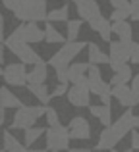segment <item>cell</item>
Masks as SVG:
<instances>
[{"label":"cell","instance_id":"cell-11","mask_svg":"<svg viewBox=\"0 0 139 152\" xmlns=\"http://www.w3.org/2000/svg\"><path fill=\"white\" fill-rule=\"evenodd\" d=\"M77 14H79V18L83 19V21H93L95 18H99V15H102L101 14V6H99V2L97 0H79L77 4Z\"/></svg>","mask_w":139,"mask_h":152},{"label":"cell","instance_id":"cell-2","mask_svg":"<svg viewBox=\"0 0 139 152\" xmlns=\"http://www.w3.org/2000/svg\"><path fill=\"white\" fill-rule=\"evenodd\" d=\"M12 14L19 21H46V0H15Z\"/></svg>","mask_w":139,"mask_h":152},{"label":"cell","instance_id":"cell-47","mask_svg":"<svg viewBox=\"0 0 139 152\" xmlns=\"http://www.w3.org/2000/svg\"><path fill=\"white\" fill-rule=\"evenodd\" d=\"M54 152H56V150H54Z\"/></svg>","mask_w":139,"mask_h":152},{"label":"cell","instance_id":"cell-9","mask_svg":"<svg viewBox=\"0 0 139 152\" xmlns=\"http://www.w3.org/2000/svg\"><path fill=\"white\" fill-rule=\"evenodd\" d=\"M68 102L75 108H85L91 106V89L89 85H74L68 91Z\"/></svg>","mask_w":139,"mask_h":152},{"label":"cell","instance_id":"cell-30","mask_svg":"<svg viewBox=\"0 0 139 152\" xmlns=\"http://www.w3.org/2000/svg\"><path fill=\"white\" fill-rule=\"evenodd\" d=\"M129 48H132V58H129L132 66H139V42L129 41Z\"/></svg>","mask_w":139,"mask_h":152},{"label":"cell","instance_id":"cell-7","mask_svg":"<svg viewBox=\"0 0 139 152\" xmlns=\"http://www.w3.org/2000/svg\"><path fill=\"white\" fill-rule=\"evenodd\" d=\"M27 73L29 71L25 69V64L18 62V64H8V66L2 67V79L4 83L12 87H23L27 85Z\"/></svg>","mask_w":139,"mask_h":152},{"label":"cell","instance_id":"cell-23","mask_svg":"<svg viewBox=\"0 0 139 152\" xmlns=\"http://www.w3.org/2000/svg\"><path fill=\"white\" fill-rule=\"evenodd\" d=\"M45 133H46V129H43V127H29V129H25V133H23L25 146H31L35 141H39Z\"/></svg>","mask_w":139,"mask_h":152},{"label":"cell","instance_id":"cell-24","mask_svg":"<svg viewBox=\"0 0 139 152\" xmlns=\"http://www.w3.org/2000/svg\"><path fill=\"white\" fill-rule=\"evenodd\" d=\"M83 19H70L66 21V29H68V41H77V35L81 31Z\"/></svg>","mask_w":139,"mask_h":152},{"label":"cell","instance_id":"cell-32","mask_svg":"<svg viewBox=\"0 0 139 152\" xmlns=\"http://www.w3.org/2000/svg\"><path fill=\"white\" fill-rule=\"evenodd\" d=\"M87 77H89L91 81L102 79V77H101V67H99L97 64H91V66H89V71H87Z\"/></svg>","mask_w":139,"mask_h":152},{"label":"cell","instance_id":"cell-4","mask_svg":"<svg viewBox=\"0 0 139 152\" xmlns=\"http://www.w3.org/2000/svg\"><path fill=\"white\" fill-rule=\"evenodd\" d=\"M85 46L87 45H85V42H81V41H68V42H64V46H62V48L58 50L52 58H50L49 64L54 67V71L68 69V67L71 66V62L75 60V56L85 48Z\"/></svg>","mask_w":139,"mask_h":152},{"label":"cell","instance_id":"cell-46","mask_svg":"<svg viewBox=\"0 0 139 152\" xmlns=\"http://www.w3.org/2000/svg\"><path fill=\"white\" fill-rule=\"evenodd\" d=\"M132 2H137V0H132Z\"/></svg>","mask_w":139,"mask_h":152},{"label":"cell","instance_id":"cell-34","mask_svg":"<svg viewBox=\"0 0 139 152\" xmlns=\"http://www.w3.org/2000/svg\"><path fill=\"white\" fill-rule=\"evenodd\" d=\"M132 21H139V0L137 2H132Z\"/></svg>","mask_w":139,"mask_h":152},{"label":"cell","instance_id":"cell-17","mask_svg":"<svg viewBox=\"0 0 139 152\" xmlns=\"http://www.w3.org/2000/svg\"><path fill=\"white\" fill-rule=\"evenodd\" d=\"M132 66L129 64H124L118 71H114V77L110 79V85L116 87V85H128V81H132Z\"/></svg>","mask_w":139,"mask_h":152},{"label":"cell","instance_id":"cell-45","mask_svg":"<svg viewBox=\"0 0 139 152\" xmlns=\"http://www.w3.org/2000/svg\"><path fill=\"white\" fill-rule=\"evenodd\" d=\"M110 152H118V150H114V148H112V150H110Z\"/></svg>","mask_w":139,"mask_h":152},{"label":"cell","instance_id":"cell-18","mask_svg":"<svg viewBox=\"0 0 139 152\" xmlns=\"http://www.w3.org/2000/svg\"><path fill=\"white\" fill-rule=\"evenodd\" d=\"M112 33H116L120 41H126V42L133 41V39H132V35H133L132 25H129L126 19H124V21H112Z\"/></svg>","mask_w":139,"mask_h":152},{"label":"cell","instance_id":"cell-40","mask_svg":"<svg viewBox=\"0 0 139 152\" xmlns=\"http://www.w3.org/2000/svg\"><path fill=\"white\" fill-rule=\"evenodd\" d=\"M133 129H139V115H133Z\"/></svg>","mask_w":139,"mask_h":152},{"label":"cell","instance_id":"cell-1","mask_svg":"<svg viewBox=\"0 0 139 152\" xmlns=\"http://www.w3.org/2000/svg\"><path fill=\"white\" fill-rule=\"evenodd\" d=\"M129 131H133V112L126 110L112 125L104 127V129L101 131L95 148L97 150H112Z\"/></svg>","mask_w":139,"mask_h":152},{"label":"cell","instance_id":"cell-16","mask_svg":"<svg viewBox=\"0 0 139 152\" xmlns=\"http://www.w3.org/2000/svg\"><path fill=\"white\" fill-rule=\"evenodd\" d=\"M132 94H133V91H132V87H128V85L112 87V96L126 108H132Z\"/></svg>","mask_w":139,"mask_h":152},{"label":"cell","instance_id":"cell-22","mask_svg":"<svg viewBox=\"0 0 139 152\" xmlns=\"http://www.w3.org/2000/svg\"><path fill=\"white\" fill-rule=\"evenodd\" d=\"M27 89H29V93L33 94V96L37 98L39 102H41V104H45V106L49 104V100H50V98H52V96H50V93H49V89H46V85H45V83H39V85H31V83H29V85H27Z\"/></svg>","mask_w":139,"mask_h":152},{"label":"cell","instance_id":"cell-10","mask_svg":"<svg viewBox=\"0 0 139 152\" xmlns=\"http://www.w3.org/2000/svg\"><path fill=\"white\" fill-rule=\"evenodd\" d=\"M70 137L75 139V141H87L91 137V125L83 115H75V118L70 119Z\"/></svg>","mask_w":139,"mask_h":152},{"label":"cell","instance_id":"cell-25","mask_svg":"<svg viewBox=\"0 0 139 152\" xmlns=\"http://www.w3.org/2000/svg\"><path fill=\"white\" fill-rule=\"evenodd\" d=\"M46 21H68V6H62V8H56V10L49 12L46 15Z\"/></svg>","mask_w":139,"mask_h":152},{"label":"cell","instance_id":"cell-33","mask_svg":"<svg viewBox=\"0 0 139 152\" xmlns=\"http://www.w3.org/2000/svg\"><path fill=\"white\" fill-rule=\"evenodd\" d=\"M126 18H129L128 14H124V12H116L112 10V14H110V21H124Z\"/></svg>","mask_w":139,"mask_h":152},{"label":"cell","instance_id":"cell-35","mask_svg":"<svg viewBox=\"0 0 139 152\" xmlns=\"http://www.w3.org/2000/svg\"><path fill=\"white\" fill-rule=\"evenodd\" d=\"M132 148L133 150H139V133L135 129L132 131Z\"/></svg>","mask_w":139,"mask_h":152},{"label":"cell","instance_id":"cell-31","mask_svg":"<svg viewBox=\"0 0 139 152\" xmlns=\"http://www.w3.org/2000/svg\"><path fill=\"white\" fill-rule=\"evenodd\" d=\"M68 83H58L56 87H54V91L50 93V96L52 98H58V96H64V94H68Z\"/></svg>","mask_w":139,"mask_h":152},{"label":"cell","instance_id":"cell-21","mask_svg":"<svg viewBox=\"0 0 139 152\" xmlns=\"http://www.w3.org/2000/svg\"><path fill=\"white\" fill-rule=\"evenodd\" d=\"M87 50H89V64H97V66L99 64H110V56H106L95 42H89Z\"/></svg>","mask_w":139,"mask_h":152},{"label":"cell","instance_id":"cell-20","mask_svg":"<svg viewBox=\"0 0 139 152\" xmlns=\"http://www.w3.org/2000/svg\"><path fill=\"white\" fill-rule=\"evenodd\" d=\"M45 41L49 42V45H64V42H68L64 39V35H62L50 21H46V27H45Z\"/></svg>","mask_w":139,"mask_h":152},{"label":"cell","instance_id":"cell-14","mask_svg":"<svg viewBox=\"0 0 139 152\" xmlns=\"http://www.w3.org/2000/svg\"><path fill=\"white\" fill-rule=\"evenodd\" d=\"M46 77H49V67H46V64L43 62H39V64H35L33 66V69L27 73V85H39V83H45L46 81Z\"/></svg>","mask_w":139,"mask_h":152},{"label":"cell","instance_id":"cell-6","mask_svg":"<svg viewBox=\"0 0 139 152\" xmlns=\"http://www.w3.org/2000/svg\"><path fill=\"white\" fill-rule=\"evenodd\" d=\"M110 69L112 71H118L124 64L129 62L132 58V48H129V42L126 41H110Z\"/></svg>","mask_w":139,"mask_h":152},{"label":"cell","instance_id":"cell-44","mask_svg":"<svg viewBox=\"0 0 139 152\" xmlns=\"http://www.w3.org/2000/svg\"><path fill=\"white\" fill-rule=\"evenodd\" d=\"M70 2H75V4H77V2H79V0H70Z\"/></svg>","mask_w":139,"mask_h":152},{"label":"cell","instance_id":"cell-29","mask_svg":"<svg viewBox=\"0 0 139 152\" xmlns=\"http://www.w3.org/2000/svg\"><path fill=\"white\" fill-rule=\"evenodd\" d=\"M46 121H49V127H56L60 125V118H58V112L54 110V108L49 106V110H46Z\"/></svg>","mask_w":139,"mask_h":152},{"label":"cell","instance_id":"cell-5","mask_svg":"<svg viewBox=\"0 0 139 152\" xmlns=\"http://www.w3.org/2000/svg\"><path fill=\"white\" fill-rule=\"evenodd\" d=\"M46 137V150L50 152H62V150H70V129L64 125H56V127H49L45 133Z\"/></svg>","mask_w":139,"mask_h":152},{"label":"cell","instance_id":"cell-41","mask_svg":"<svg viewBox=\"0 0 139 152\" xmlns=\"http://www.w3.org/2000/svg\"><path fill=\"white\" fill-rule=\"evenodd\" d=\"M68 152H91V150H87V148H70Z\"/></svg>","mask_w":139,"mask_h":152},{"label":"cell","instance_id":"cell-37","mask_svg":"<svg viewBox=\"0 0 139 152\" xmlns=\"http://www.w3.org/2000/svg\"><path fill=\"white\" fill-rule=\"evenodd\" d=\"M132 89L133 91H139V73L133 75V79H132Z\"/></svg>","mask_w":139,"mask_h":152},{"label":"cell","instance_id":"cell-43","mask_svg":"<svg viewBox=\"0 0 139 152\" xmlns=\"http://www.w3.org/2000/svg\"><path fill=\"white\" fill-rule=\"evenodd\" d=\"M126 152H133V148H128V150H126Z\"/></svg>","mask_w":139,"mask_h":152},{"label":"cell","instance_id":"cell-15","mask_svg":"<svg viewBox=\"0 0 139 152\" xmlns=\"http://www.w3.org/2000/svg\"><path fill=\"white\" fill-rule=\"evenodd\" d=\"M45 41V29H39L37 21H27L25 23V42L35 45V42Z\"/></svg>","mask_w":139,"mask_h":152},{"label":"cell","instance_id":"cell-19","mask_svg":"<svg viewBox=\"0 0 139 152\" xmlns=\"http://www.w3.org/2000/svg\"><path fill=\"white\" fill-rule=\"evenodd\" d=\"M0 106L2 108H21L23 104L12 91H8V87H2L0 89Z\"/></svg>","mask_w":139,"mask_h":152},{"label":"cell","instance_id":"cell-28","mask_svg":"<svg viewBox=\"0 0 139 152\" xmlns=\"http://www.w3.org/2000/svg\"><path fill=\"white\" fill-rule=\"evenodd\" d=\"M18 145H21V142H19L18 139H15V137H14V135H12V133H10V131H8V129L4 131V150L8 152V150L15 148V146H18Z\"/></svg>","mask_w":139,"mask_h":152},{"label":"cell","instance_id":"cell-8","mask_svg":"<svg viewBox=\"0 0 139 152\" xmlns=\"http://www.w3.org/2000/svg\"><path fill=\"white\" fill-rule=\"evenodd\" d=\"M12 50V54L18 56V60L25 66H35V64L41 62L39 54L29 46V42H10V45H4Z\"/></svg>","mask_w":139,"mask_h":152},{"label":"cell","instance_id":"cell-36","mask_svg":"<svg viewBox=\"0 0 139 152\" xmlns=\"http://www.w3.org/2000/svg\"><path fill=\"white\" fill-rule=\"evenodd\" d=\"M133 91V89H132ZM139 104V91H133V94H132V108L133 106H137Z\"/></svg>","mask_w":139,"mask_h":152},{"label":"cell","instance_id":"cell-42","mask_svg":"<svg viewBox=\"0 0 139 152\" xmlns=\"http://www.w3.org/2000/svg\"><path fill=\"white\" fill-rule=\"evenodd\" d=\"M29 152H50V150H46V148H31Z\"/></svg>","mask_w":139,"mask_h":152},{"label":"cell","instance_id":"cell-38","mask_svg":"<svg viewBox=\"0 0 139 152\" xmlns=\"http://www.w3.org/2000/svg\"><path fill=\"white\" fill-rule=\"evenodd\" d=\"M4 152H6V150H4ZM8 152H29V150H27V146H23V145H18L15 148H12V150H8Z\"/></svg>","mask_w":139,"mask_h":152},{"label":"cell","instance_id":"cell-12","mask_svg":"<svg viewBox=\"0 0 139 152\" xmlns=\"http://www.w3.org/2000/svg\"><path fill=\"white\" fill-rule=\"evenodd\" d=\"M89 89L91 94L101 98V104H110V98H112V85L102 79H97V81H91L89 79Z\"/></svg>","mask_w":139,"mask_h":152},{"label":"cell","instance_id":"cell-13","mask_svg":"<svg viewBox=\"0 0 139 152\" xmlns=\"http://www.w3.org/2000/svg\"><path fill=\"white\" fill-rule=\"evenodd\" d=\"M89 112L93 118H97L104 127L112 125V112H110V104H95L89 106Z\"/></svg>","mask_w":139,"mask_h":152},{"label":"cell","instance_id":"cell-3","mask_svg":"<svg viewBox=\"0 0 139 152\" xmlns=\"http://www.w3.org/2000/svg\"><path fill=\"white\" fill-rule=\"evenodd\" d=\"M46 110L49 106L41 104V106H25L23 104L21 108H18L14 114V119H12V129H29L37 123L39 118L46 115Z\"/></svg>","mask_w":139,"mask_h":152},{"label":"cell","instance_id":"cell-26","mask_svg":"<svg viewBox=\"0 0 139 152\" xmlns=\"http://www.w3.org/2000/svg\"><path fill=\"white\" fill-rule=\"evenodd\" d=\"M110 4H112V10L116 12H124V14H132V2H128V0H110Z\"/></svg>","mask_w":139,"mask_h":152},{"label":"cell","instance_id":"cell-39","mask_svg":"<svg viewBox=\"0 0 139 152\" xmlns=\"http://www.w3.org/2000/svg\"><path fill=\"white\" fill-rule=\"evenodd\" d=\"M14 2H15V0H2V6L8 8V10L12 12V6H14Z\"/></svg>","mask_w":139,"mask_h":152},{"label":"cell","instance_id":"cell-27","mask_svg":"<svg viewBox=\"0 0 139 152\" xmlns=\"http://www.w3.org/2000/svg\"><path fill=\"white\" fill-rule=\"evenodd\" d=\"M97 33L101 35V39H102V41L110 42V35H112V21H110V18L106 19L104 23H102V25H101V29H99Z\"/></svg>","mask_w":139,"mask_h":152}]
</instances>
